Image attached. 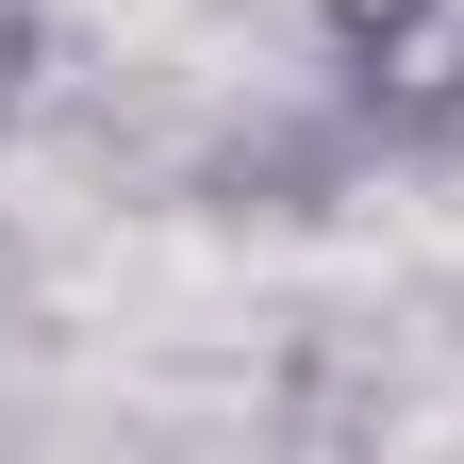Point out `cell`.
Wrapping results in <instances>:
<instances>
[{"label":"cell","mask_w":464,"mask_h":464,"mask_svg":"<svg viewBox=\"0 0 464 464\" xmlns=\"http://www.w3.org/2000/svg\"><path fill=\"white\" fill-rule=\"evenodd\" d=\"M348 100L415 116V133H464V0H315Z\"/></svg>","instance_id":"obj_1"}]
</instances>
